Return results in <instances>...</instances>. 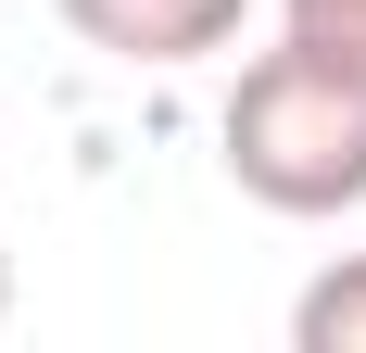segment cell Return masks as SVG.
Here are the masks:
<instances>
[{
	"label": "cell",
	"instance_id": "7a4b0ae2",
	"mask_svg": "<svg viewBox=\"0 0 366 353\" xmlns=\"http://www.w3.org/2000/svg\"><path fill=\"white\" fill-rule=\"evenodd\" d=\"M76 51L102 64H139V76H177V64H215L227 38L253 26V0H51Z\"/></svg>",
	"mask_w": 366,
	"mask_h": 353
},
{
	"label": "cell",
	"instance_id": "5b68a950",
	"mask_svg": "<svg viewBox=\"0 0 366 353\" xmlns=\"http://www.w3.org/2000/svg\"><path fill=\"white\" fill-rule=\"evenodd\" d=\"M0 316H13V252H0Z\"/></svg>",
	"mask_w": 366,
	"mask_h": 353
},
{
	"label": "cell",
	"instance_id": "3957f363",
	"mask_svg": "<svg viewBox=\"0 0 366 353\" xmlns=\"http://www.w3.org/2000/svg\"><path fill=\"white\" fill-rule=\"evenodd\" d=\"M291 341H303V353H366V252H341L329 278H303Z\"/></svg>",
	"mask_w": 366,
	"mask_h": 353
},
{
	"label": "cell",
	"instance_id": "277c9868",
	"mask_svg": "<svg viewBox=\"0 0 366 353\" xmlns=\"http://www.w3.org/2000/svg\"><path fill=\"white\" fill-rule=\"evenodd\" d=\"M291 38H329V51H366V0H278Z\"/></svg>",
	"mask_w": 366,
	"mask_h": 353
},
{
	"label": "cell",
	"instance_id": "6da1fadb",
	"mask_svg": "<svg viewBox=\"0 0 366 353\" xmlns=\"http://www.w3.org/2000/svg\"><path fill=\"white\" fill-rule=\"evenodd\" d=\"M215 139H227V176L265 214H354L366 202V51L278 26V51L240 64Z\"/></svg>",
	"mask_w": 366,
	"mask_h": 353
}]
</instances>
